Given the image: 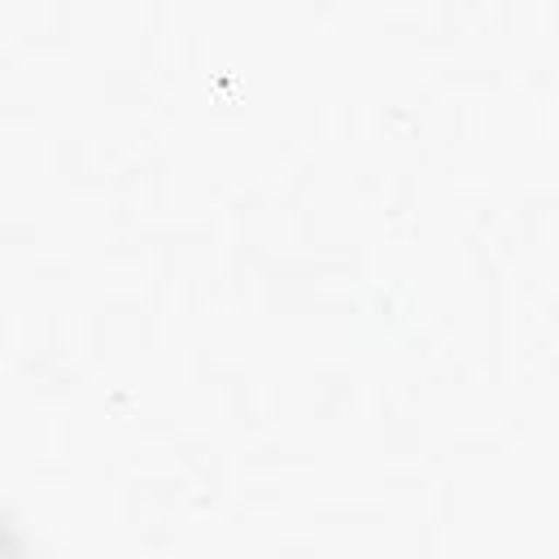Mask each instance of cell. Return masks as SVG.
I'll return each mask as SVG.
<instances>
[{
    "mask_svg": "<svg viewBox=\"0 0 559 559\" xmlns=\"http://www.w3.org/2000/svg\"><path fill=\"white\" fill-rule=\"evenodd\" d=\"M0 559H22V555H17V542H13V533H9L4 524H0Z\"/></svg>",
    "mask_w": 559,
    "mask_h": 559,
    "instance_id": "6da1fadb",
    "label": "cell"
}]
</instances>
